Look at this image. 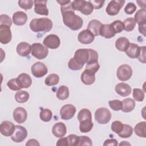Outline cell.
Listing matches in <instances>:
<instances>
[{
    "label": "cell",
    "mask_w": 146,
    "mask_h": 146,
    "mask_svg": "<svg viewBox=\"0 0 146 146\" xmlns=\"http://www.w3.org/2000/svg\"><path fill=\"white\" fill-rule=\"evenodd\" d=\"M63 23L71 30H79L83 26V21L79 15L75 14L74 11L68 10L62 13Z\"/></svg>",
    "instance_id": "cell-1"
},
{
    "label": "cell",
    "mask_w": 146,
    "mask_h": 146,
    "mask_svg": "<svg viewBox=\"0 0 146 146\" xmlns=\"http://www.w3.org/2000/svg\"><path fill=\"white\" fill-rule=\"evenodd\" d=\"M30 29L35 33L38 32H48L53 26L52 22L47 18H34L30 23Z\"/></svg>",
    "instance_id": "cell-2"
},
{
    "label": "cell",
    "mask_w": 146,
    "mask_h": 146,
    "mask_svg": "<svg viewBox=\"0 0 146 146\" xmlns=\"http://www.w3.org/2000/svg\"><path fill=\"white\" fill-rule=\"evenodd\" d=\"M71 6L74 10L79 11L85 15H90L94 10V7L90 1L75 0L71 2Z\"/></svg>",
    "instance_id": "cell-3"
},
{
    "label": "cell",
    "mask_w": 146,
    "mask_h": 146,
    "mask_svg": "<svg viewBox=\"0 0 146 146\" xmlns=\"http://www.w3.org/2000/svg\"><path fill=\"white\" fill-rule=\"evenodd\" d=\"M111 118V113L110 110L104 107L98 108L95 112V119L100 124H107Z\"/></svg>",
    "instance_id": "cell-4"
},
{
    "label": "cell",
    "mask_w": 146,
    "mask_h": 146,
    "mask_svg": "<svg viewBox=\"0 0 146 146\" xmlns=\"http://www.w3.org/2000/svg\"><path fill=\"white\" fill-rule=\"evenodd\" d=\"M31 54L38 59L46 58L48 54L47 47L40 43H34L31 45Z\"/></svg>",
    "instance_id": "cell-5"
},
{
    "label": "cell",
    "mask_w": 146,
    "mask_h": 146,
    "mask_svg": "<svg viewBox=\"0 0 146 146\" xmlns=\"http://www.w3.org/2000/svg\"><path fill=\"white\" fill-rule=\"evenodd\" d=\"M132 69L131 67L127 64L120 65L117 69L116 76L119 80L121 81H127L129 80L132 75Z\"/></svg>",
    "instance_id": "cell-6"
},
{
    "label": "cell",
    "mask_w": 146,
    "mask_h": 146,
    "mask_svg": "<svg viewBox=\"0 0 146 146\" xmlns=\"http://www.w3.org/2000/svg\"><path fill=\"white\" fill-rule=\"evenodd\" d=\"M124 3L125 1L124 0L111 1L106 7V11L110 15H116L119 13L121 8L123 6Z\"/></svg>",
    "instance_id": "cell-7"
},
{
    "label": "cell",
    "mask_w": 146,
    "mask_h": 146,
    "mask_svg": "<svg viewBox=\"0 0 146 146\" xmlns=\"http://www.w3.org/2000/svg\"><path fill=\"white\" fill-rule=\"evenodd\" d=\"M31 71L35 77L39 78H42L47 74L48 69L47 66L43 62H36L32 65Z\"/></svg>",
    "instance_id": "cell-8"
},
{
    "label": "cell",
    "mask_w": 146,
    "mask_h": 146,
    "mask_svg": "<svg viewBox=\"0 0 146 146\" xmlns=\"http://www.w3.org/2000/svg\"><path fill=\"white\" fill-rule=\"evenodd\" d=\"M27 136V131L23 126L20 125H15V130L11 136V140L15 143H21Z\"/></svg>",
    "instance_id": "cell-9"
},
{
    "label": "cell",
    "mask_w": 146,
    "mask_h": 146,
    "mask_svg": "<svg viewBox=\"0 0 146 146\" xmlns=\"http://www.w3.org/2000/svg\"><path fill=\"white\" fill-rule=\"evenodd\" d=\"M76 111L75 107L72 104H65L63 106L60 110V117L63 120H70L73 117Z\"/></svg>",
    "instance_id": "cell-10"
},
{
    "label": "cell",
    "mask_w": 146,
    "mask_h": 146,
    "mask_svg": "<svg viewBox=\"0 0 146 146\" xmlns=\"http://www.w3.org/2000/svg\"><path fill=\"white\" fill-rule=\"evenodd\" d=\"M90 58L89 48L78 49L74 54V59L78 63L84 65L87 63Z\"/></svg>",
    "instance_id": "cell-11"
},
{
    "label": "cell",
    "mask_w": 146,
    "mask_h": 146,
    "mask_svg": "<svg viewBox=\"0 0 146 146\" xmlns=\"http://www.w3.org/2000/svg\"><path fill=\"white\" fill-rule=\"evenodd\" d=\"M43 44L51 49L58 48L60 44L59 37L55 34H50L46 36L43 41Z\"/></svg>",
    "instance_id": "cell-12"
},
{
    "label": "cell",
    "mask_w": 146,
    "mask_h": 146,
    "mask_svg": "<svg viewBox=\"0 0 146 146\" xmlns=\"http://www.w3.org/2000/svg\"><path fill=\"white\" fill-rule=\"evenodd\" d=\"M12 39L10 27L6 25H0V42L2 44L9 43Z\"/></svg>",
    "instance_id": "cell-13"
},
{
    "label": "cell",
    "mask_w": 146,
    "mask_h": 146,
    "mask_svg": "<svg viewBox=\"0 0 146 146\" xmlns=\"http://www.w3.org/2000/svg\"><path fill=\"white\" fill-rule=\"evenodd\" d=\"M15 130V125L10 121H3L0 125V132L5 136H12Z\"/></svg>",
    "instance_id": "cell-14"
},
{
    "label": "cell",
    "mask_w": 146,
    "mask_h": 146,
    "mask_svg": "<svg viewBox=\"0 0 146 146\" xmlns=\"http://www.w3.org/2000/svg\"><path fill=\"white\" fill-rule=\"evenodd\" d=\"M95 39L94 35L88 30L86 29L80 31L78 35V41L84 44L91 43Z\"/></svg>",
    "instance_id": "cell-15"
},
{
    "label": "cell",
    "mask_w": 146,
    "mask_h": 146,
    "mask_svg": "<svg viewBox=\"0 0 146 146\" xmlns=\"http://www.w3.org/2000/svg\"><path fill=\"white\" fill-rule=\"evenodd\" d=\"M13 116L17 123L21 124L26 121L27 117V113L24 108L18 107L14 110Z\"/></svg>",
    "instance_id": "cell-16"
},
{
    "label": "cell",
    "mask_w": 146,
    "mask_h": 146,
    "mask_svg": "<svg viewBox=\"0 0 146 146\" xmlns=\"http://www.w3.org/2000/svg\"><path fill=\"white\" fill-rule=\"evenodd\" d=\"M47 1H34V11L36 14L47 16L48 10L47 7Z\"/></svg>",
    "instance_id": "cell-17"
},
{
    "label": "cell",
    "mask_w": 146,
    "mask_h": 146,
    "mask_svg": "<svg viewBox=\"0 0 146 146\" xmlns=\"http://www.w3.org/2000/svg\"><path fill=\"white\" fill-rule=\"evenodd\" d=\"M115 90L116 92L120 96L125 97L130 95L132 91V88L129 84L121 82L116 85Z\"/></svg>",
    "instance_id": "cell-18"
},
{
    "label": "cell",
    "mask_w": 146,
    "mask_h": 146,
    "mask_svg": "<svg viewBox=\"0 0 146 146\" xmlns=\"http://www.w3.org/2000/svg\"><path fill=\"white\" fill-rule=\"evenodd\" d=\"M67 132L66 125L62 122L56 123L52 128V133L56 137H62Z\"/></svg>",
    "instance_id": "cell-19"
},
{
    "label": "cell",
    "mask_w": 146,
    "mask_h": 146,
    "mask_svg": "<svg viewBox=\"0 0 146 146\" xmlns=\"http://www.w3.org/2000/svg\"><path fill=\"white\" fill-rule=\"evenodd\" d=\"M16 51L17 54L23 57L28 56L31 52V46L25 42H22L18 44Z\"/></svg>",
    "instance_id": "cell-20"
},
{
    "label": "cell",
    "mask_w": 146,
    "mask_h": 146,
    "mask_svg": "<svg viewBox=\"0 0 146 146\" xmlns=\"http://www.w3.org/2000/svg\"><path fill=\"white\" fill-rule=\"evenodd\" d=\"M13 22L14 24L17 26L24 25L27 21V15L26 13L18 11L14 13L12 17Z\"/></svg>",
    "instance_id": "cell-21"
},
{
    "label": "cell",
    "mask_w": 146,
    "mask_h": 146,
    "mask_svg": "<svg viewBox=\"0 0 146 146\" xmlns=\"http://www.w3.org/2000/svg\"><path fill=\"white\" fill-rule=\"evenodd\" d=\"M17 80L22 88H29L32 84L31 76L26 73H22L19 74L17 78Z\"/></svg>",
    "instance_id": "cell-22"
},
{
    "label": "cell",
    "mask_w": 146,
    "mask_h": 146,
    "mask_svg": "<svg viewBox=\"0 0 146 146\" xmlns=\"http://www.w3.org/2000/svg\"><path fill=\"white\" fill-rule=\"evenodd\" d=\"M80 79L84 84H92L95 81V74L85 69L81 74Z\"/></svg>",
    "instance_id": "cell-23"
},
{
    "label": "cell",
    "mask_w": 146,
    "mask_h": 146,
    "mask_svg": "<svg viewBox=\"0 0 146 146\" xmlns=\"http://www.w3.org/2000/svg\"><path fill=\"white\" fill-rule=\"evenodd\" d=\"M102 22L96 19L90 21L87 25V30L90 31L94 36L99 35V31L102 26Z\"/></svg>",
    "instance_id": "cell-24"
},
{
    "label": "cell",
    "mask_w": 146,
    "mask_h": 146,
    "mask_svg": "<svg viewBox=\"0 0 146 146\" xmlns=\"http://www.w3.org/2000/svg\"><path fill=\"white\" fill-rule=\"evenodd\" d=\"M99 35L105 38L109 39L113 37L115 35V33L110 25L103 24L99 31Z\"/></svg>",
    "instance_id": "cell-25"
},
{
    "label": "cell",
    "mask_w": 146,
    "mask_h": 146,
    "mask_svg": "<svg viewBox=\"0 0 146 146\" xmlns=\"http://www.w3.org/2000/svg\"><path fill=\"white\" fill-rule=\"evenodd\" d=\"M139 51L140 47L137 44L134 43H130L125 52L130 58H137L139 55Z\"/></svg>",
    "instance_id": "cell-26"
},
{
    "label": "cell",
    "mask_w": 146,
    "mask_h": 146,
    "mask_svg": "<svg viewBox=\"0 0 146 146\" xmlns=\"http://www.w3.org/2000/svg\"><path fill=\"white\" fill-rule=\"evenodd\" d=\"M121 110L124 112H129L133 111L135 107V101L132 98H128L123 100Z\"/></svg>",
    "instance_id": "cell-27"
},
{
    "label": "cell",
    "mask_w": 146,
    "mask_h": 146,
    "mask_svg": "<svg viewBox=\"0 0 146 146\" xmlns=\"http://www.w3.org/2000/svg\"><path fill=\"white\" fill-rule=\"evenodd\" d=\"M130 42L128 38L125 37H120L115 42L116 48L120 51H125L128 48Z\"/></svg>",
    "instance_id": "cell-28"
},
{
    "label": "cell",
    "mask_w": 146,
    "mask_h": 146,
    "mask_svg": "<svg viewBox=\"0 0 146 146\" xmlns=\"http://www.w3.org/2000/svg\"><path fill=\"white\" fill-rule=\"evenodd\" d=\"M135 134L141 137H146V122L141 121L138 123L134 127Z\"/></svg>",
    "instance_id": "cell-29"
},
{
    "label": "cell",
    "mask_w": 146,
    "mask_h": 146,
    "mask_svg": "<svg viewBox=\"0 0 146 146\" xmlns=\"http://www.w3.org/2000/svg\"><path fill=\"white\" fill-rule=\"evenodd\" d=\"M135 22L139 25L146 24V10L145 9H141L139 10L135 15L134 18Z\"/></svg>",
    "instance_id": "cell-30"
},
{
    "label": "cell",
    "mask_w": 146,
    "mask_h": 146,
    "mask_svg": "<svg viewBox=\"0 0 146 146\" xmlns=\"http://www.w3.org/2000/svg\"><path fill=\"white\" fill-rule=\"evenodd\" d=\"M70 92L68 88L66 86H61L58 88L56 96L58 99L64 100L68 98Z\"/></svg>",
    "instance_id": "cell-31"
},
{
    "label": "cell",
    "mask_w": 146,
    "mask_h": 146,
    "mask_svg": "<svg viewBox=\"0 0 146 146\" xmlns=\"http://www.w3.org/2000/svg\"><path fill=\"white\" fill-rule=\"evenodd\" d=\"M29 97V94L26 91L19 90L15 94V99L16 102L20 103H23L27 102Z\"/></svg>",
    "instance_id": "cell-32"
},
{
    "label": "cell",
    "mask_w": 146,
    "mask_h": 146,
    "mask_svg": "<svg viewBox=\"0 0 146 146\" xmlns=\"http://www.w3.org/2000/svg\"><path fill=\"white\" fill-rule=\"evenodd\" d=\"M77 118L79 122L87 120H92L91 112L88 109L83 108L78 112Z\"/></svg>",
    "instance_id": "cell-33"
},
{
    "label": "cell",
    "mask_w": 146,
    "mask_h": 146,
    "mask_svg": "<svg viewBox=\"0 0 146 146\" xmlns=\"http://www.w3.org/2000/svg\"><path fill=\"white\" fill-rule=\"evenodd\" d=\"M79 130L82 133L89 132L93 127V123L92 120H88L79 122Z\"/></svg>",
    "instance_id": "cell-34"
},
{
    "label": "cell",
    "mask_w": 146,
    "mask_h": 146,
    "mask_svg": "<svg viewBox=\"0 0 146 146\" xmlns=\"http://www.w3.org/2000/svg\"><path fill=\"white\" fill-rule=\"evenodd\" d=\"M59 81V77L56 74H51L48 75L44 80V83L48 86L56 85Z\"/></svg>",
    "instance_id": "cell-35"
},
{
    "label": "cell",
    "mask_w": 146,
    "mask_h": 146,
    "mask_svg": "<svg viewBox=\"0 0 146 146\" xmlns=\"http://www.w3.org/2000/svg\"><path fill=\"white\" fill-rule=\"evenodd\" d=\"M133 133V129L131 126L128 124H123V128L122 131L117 133L118 136L121 138H128Z\"/></svg>",
    "instance_id": "cell-36"
},
{
    "label": "cell",
    "mask_w": 146,
    "mask_h": 146,
    "mask_svg": "<svg viewBox=\"0 0 146 146\" xmlns=\"http://www.w3.org/2000/svg\"><path fill=\"white\" fill-rule=\"evenodd\" d=\"M52 117V111L48 108H43L39 113L40 119L45 122L50 121Z\"/></svg>",
    "instance_id": "cell-37"
},
{
    "label": "cell",
    "mask_w": 146,
    "mask_h": 146,
    "mask_svg": "<svg viewBox=\"0 0 146 146\" xmlns=\"http://www.w3.org/2000/svg\"><path fill=\"white\" fill-rule=\"evenodd\" d=\"M124 30L126 31H132L136 26V22L133 18L129 17L125 19L124 22Z\"/></svg>",
    "instance_id": "cell-38"
},
{
    "label": "cell",
    "mask_w": 146,
    "mask_h": 146,
    "mask_svg": "<svg viewBox=\"0 0 146 146\" xmlns=\"http://www.w3.org/2000/svg\"><path fill=\"white\" fill-rule=\"evenodd\" d=\"M133 97L135 100L137 102H143L145 97L144 91L140 88H133Z\"/></svg>",
    "instance_id": "cell-39"
},
{
    "label": "cell",
    "mask_w": 146,
    "mask_h": 146,
    "mask_svg": "<svg viewBox=\"0 0 146 146\" xmlns=\"http://www.w3.org/2000/svg\"><path fill=\"white\" fill-rule=\"evenodd\" d=\"M110 26L112 28L115 34L121 33L124 30L123 22L120 20H116L113 21L110 24Z\"/></svg>",
    "instance_id": "cell-40"
},
{
    "label": "cell",
    "mask_w": 146,
    "mask_h": 146,
    "mask_svg": "<svg viewBox=\"0 0 146 146\" xmlns=\"http://www.w3.org/2000/svg\"><path fill=\"white\" fill-rule=\"evenodd\" d=\"M18 3L20 7L25 10H30L33 7L34 1L31 0H22L19 1Z\"/></svg>",
    "instance_id": "cell-41"
},
{
    "label": "cell",
    "mask_w": 146,
    "mask_h": 146,
    "mask_svg": "<svg viewBox=\"0 0 146 146\" xmlns=\"http://www.w3.org/2000/svg\"><path fill=\"white\" fill-rule=\"evenodd\" d=\"M7 87L13 91H19L22 88L19 85L17 78H14L9 80L7 83Z\"/></svg>",
    "instance_id": "cell-42"
},
{
    "label": "cell",
    "mask_w": 146,
    "mask_h": 146,
    "mask_svg": "<svg viewBox=\"0 0 146 146\" xmlns=\"http://www.w3.org/2000/svg\"><path fill=\"white\" fill-rule=\"evenodd\" d=\"M84 65L80 64L78 63L77 62L75 61V60L74 59V58L70 59L68 63V68L73 71H76V70H80Z\"/></svg>",
    "instance_id": "cell-43"
},
{
    "label": "cell",
    "mask_w": 146,
    "mask_h": 146,
    "mask_svg": "<svg viewBox=\"0 0 146 146\" xmlns=\"http://www.w3.org/2000/svg\"><path fill=\"white\" fill-rule=\"evenodd\" d=\"M110 108L114 111H119L122 108V102L119 100H112L108 102Z\"/></svg>",
    "instance_id": "cell-44"
},
{
    "label": "cell",
    "mask_w": 146,
    "mask_h": 146,
    "mask_svg": "<svg viewBox=\"0 0 146 146\" xmlns=\"http://www.w3.org/2000/svg\"><path fill=\"white\" fill-rule=\"evenodd\" d=\"M123 128V124L120 121L116 120L112 123L111 129L113 132L117 134L120 133L122 131Z\"/></svg>",
    "instance_id": "cell-45"
},
{
    "label": "cell",
    "mask_w": 146,
    "mask_h": 146,
    "mask_svg": "<svg viewBox=\"0 0 146 146\" xmlns=\"http://www.w3.org/2000/svg\"><path fill=\"white\" fill-rule=\"evenodd\" d=\"M92 143L91 139L86 136H78V145H92Z\"/></svg>",
    "instance_id": "cell-46"
},
{
    "label": "cell",
    "mask_w": 146,
    "mask_h": 146,
    "mask_svg": "<svg viewBox=\"0 0 146 146\" xmlns=\"http://www.w3.org/2000/svg\"><path fill=\"white\" fill-rule=\"evenodd\" d=\"M67 146H76L78 144V136L76 135L71 134L66 137Z\"/></svg>",
    "instance_id": "cell-47"
},
{
    "label": "cell",
    "mask_w": 146,
    "mask_h": 146,
    "mask_svg": "<svg viewBox=\"0 0 146 146\" xmlns=\"http://www.w3.org/2000/svg\"><path fill=\"white\" fill-rule=\"evenodd\" d=\"M0 23L2 25H6L9 27L12 25V21L10 17L6 14H1Z\"/></svg>",
    "instance_id": "cell-48"
},
{
    "label": "cell",
    "mask_w": 146,
    "mask_h": 146,
    "mask_svg": "<svg viewBox=\"0 0 146 146\" xmlns=\"http://www.w3.org/2000/svg\"><path fill=\"white\" fill-rule=\"evenodd\" d=\"M99 68H100V65H99L98 62L88 63V64H87L86 67V70H87L90 71H91L95 74L99 70Z\"/></svg>",
    "instance_id": "cell-49"
},
{
    "label": "cell",
    "mask_w": 146,
    "mask_h": 146,
    "mask_svg": "<svg viewBox=\"0 0 146 146\" xmlns=\"http://www.w3.org/2000/svg\"><path fill=\"white\" fill-rule=\"evenodd\" d=\"M145 50L146 47L145 46H141L140 47V51L139 55L137 56V59L143 63H146V55H145Z\"/></svg>",
    "instance_id": "cell-50"
},
{
    "label": "cell",
    "mask_w": 146,
    "mask_h": 146,
    "mask_svg": "<svg viewBox=\"0 0 146 146\" xmlns=\"http://www.w3.org/2000/svg\"><path fill=\"white\" fill-rule=\"evenodd\" d=\"M136 10V6L135 3L129 2L124 7V11L127 14H133Z\"/></svg>",
    "instance_id": "cell-51"
},
{
    "label": "cell",
    "mask_w": 146,
    "mask_h": 146,
    "mask_svg": "<svg viewBox=\"0 0 146 146\" xmlns=\"http://www.w3.org/2000/svg\"><path fill=\"white\" fill-rule=\"evenodd\" d=\"M91 3L92 4L94 9H99L103 7V4L104 3V1H101V0H93V1H90Z\"/></svg>",
    "instance_id": "cell-52"
},
{
    "label": "cell",
    "mask_w": 146,
    "mask_h": 146,
    "mask_svg": "<svg viewBox=\"0 0 146 146\" xmlns=\"http://www.w3.org/2000/svg\"><path fill=\"white\" fill-rule=\"evenodd\" d=\"M118 145L117 141L115 139H110L106 140L104 143V146H109V145H112V146H116Z\"/></svg>",
    "instance_id": "cell-53"
},
{
    "label": "cell",
    "mask_w": 146,
    "mask_h": 146,
    "mask_svg": "<svg viewBox=\"0 0 146 146\" xmlns=\"http://www.w3.org/2000/svg\"><path fill=\"white\" fill-rule=\"evenodd\" d=\"M57 146H67V140L66 137H60L56 144Z\"/></svg>",
    "instance_id": "cell-54"
},
{
    "label": "cell",
    "mask_w": 146,
    "mask_h": 146,
    "mask_svg": "<svg viewBox=\"0 0 146 146\" xmlns=\"http://www.w3.org/2000/svg\"><path fill=\"white\" fill-rule=\"evenodd\" d=\"M39 142L34 139H29L27 142L26 143V146H31V145H34V146H36V145H39Z\"/></svg>",
    "instance_id": "cell-55"
},
{
    "label": "cell",
    "mask_w": 146,
    "mask_h": 146,
    "mask_svg": "<svg viewBox=\"0 0 146 146\" xmlns=\"http://www.w3.org/2000/svg\"><path fill=\"white\" fill-rule=\"evenodd\" d=\"M145 25L146 24L143 25H139V31L144 36H145Z\"/></svg>",
    "instance_id": "cell-56"
},
{
    "label": "cell",
    "mask_w": 146,
    "mask_h": 146,
    "mask_svg": "<svg viewBox=\"0 0 146 146\" xmlns=\"http://www.w3.org/2000/svg\"><path fill=\"white\" fill-rule=\"evenodd\" d=\"M136 2L139 7H140L142 9H145V1H136Z\"/></svg>",
    "instance_id": "cell-57"
},
{
    "label": "cell",
    "mask_w": 146,
    "mask_h": 146,
    "mask_svg": "<svg viewBox=\"0 0 146 146\" xmlns=\"http://www.w3.org/2000/svg\"><path fill=\"white\" fill-rule=\"evenodd\" d=\"M119 145H131V144L128 143H127L126 141H123V142H121Z\"/></svg>",
    "instance_id": "cell-58"
}]
</instances>
